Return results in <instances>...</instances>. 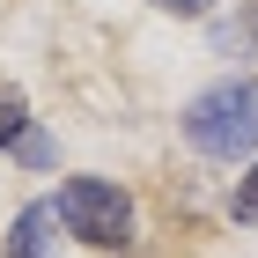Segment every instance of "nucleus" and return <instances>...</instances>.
<instances>
[{
    "mask_svg": "<svg viewBox=\"0 0 258 258\" xmlns=\"http://www.w3.org/2000/svg\"><path fill=\"white\" fill-rule=\"evenodd\" d=\"M162 15H207V8H214V0H155Z\"/></svg>",
    "mask_w": 258,
    "mask_h": 258,
    "instance_id": "obj_8",
    "label": "nucleus"
},
{
    "mask_svg": "<svg viewBox=\"0 0 258 258\" xmlns=\"http://www.w3.org/2000/svg\"><path fill=\"white\" fill-rule=\"evenodd\" d=\"M214 44H221V52H243V44H251V22H221Z\"/></svg>",
    "mask_w": 258,
    "mask_h": 258,
    "instance_id": "obj_7",
    "label": "nucleus"
},
{
    "mask_svg": "<svg viewBox=\"0 0 258 258\" xmlns=\"http://www.w3.org/2000/svg\"><path fill=\"white\" fill-rule=\"evenodd\" d=\"M22 133H30V103H22V89L0 81V148H15Z\"/></svg>",
    "mask_w": 258,
    "mask_h": 258,
    "instance_id": "obj_4",
    "label": "nucleus"
},
{
    "mask_svg": "<svg viewBox=\"0 0 258 258\" xmlns=\"http://www.w3.org/2000/svg\"><path fill=\"white\" fill-rule=\"evenodd\" d=\"M59 221H67V236L96 243V251H125L133 243V199L103 177H67L59 184Z\"/></svg>",
    "mask_w": 258,
    "mask_h": 258,
    "instance_id": "obj_2",
    "label": "nucleus"
},
{
    "mask_svg": "<svg viewBox=\"0 0 258 258\" xmlns=\"http://www.w3.org/2000/svg\"><path fill=\"white\" fill-rule=\"evenodd\" d=\"M184 140H192L199 155H214V162H236L258 148V81H214L207 96L184 103Z\"/></svg>",
    "mask_w": 258,
    "mask_h": 258,
    "instance_id": "obj_1",
    "label": "nucleus"
},
{
    "mask_svg": "<svg viewBox=\"0 0 258 258\" xmlns=\"http://www.w3.org/2000/svg\"><path fill=\"white\" fill-rule=\"evenodd\" d=\"M52 229H59V207H22L15 214V236H8V258H52Z\"/></svg>",
    "mask_w": 258,
    "mask_h": 258,
    "instance_id": "obj_3",
    "label": "nucleus"
},
{
    "mask_svg": "<svg viewBox=\"0 0 258 258\" xmlns=\"http://www.w3.org/2000/svg\"><path fill=\"white\" fill-rule=\"evenodd\" d=\"M229 207H236V221H258V162L243 170V184H236V199H229Z\"/></svg>",
    "mask_w": 258,
    "mask_h": 258,
    "instance_id": "obj_5",
    "label": "nucleus"
},
{
    "mask_svg": "<svg viewBox=\"0 0 258 258\" xmlns=\"http://www.w3.org/2000/svg\"><path fill=\"white\" fill-rule=\"evenodd\" d=\"M15 155L30 162V170H44V162H52V140H44V133H22V140H15Z\"/></svg>",
    "mask_w": 258,
    "mask_h": 258,
    "instance_id": "obj_6",
    "label": "nucleus"
}]
</instances>
